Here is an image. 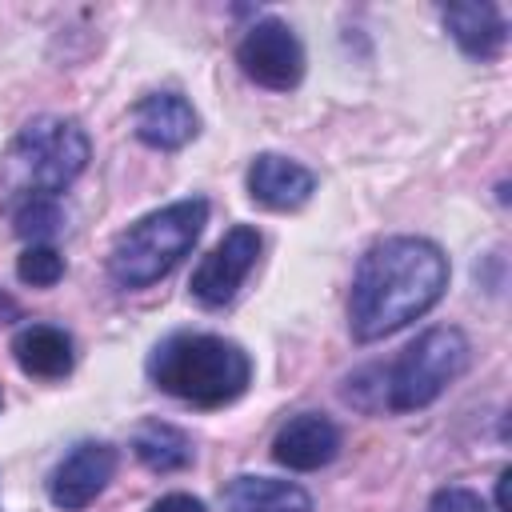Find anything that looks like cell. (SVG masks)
<instances>
[{
	"label": "cell",
	"instance_id": "obj_1",
	"mask_svg": "<svg viewBox=\"0 0 512 512\" xmlns=\"http://www.w3.org/2000/svg\"><path fill=\"white\" fill-rule=\"evenodd\" d=\"M448 288V256L424 236H388L376 240L352 276L348 292V328L360 344L384 340L404 324L420 320L440 304Z\"/></svg>",
	"mask_w": 512,
	"mask_h": 512
},
{
	"label": "cell",
	"instance_id": "obj_2",
	"mask_svg": "<svg viewBox=\"0 0 512 512\" xmlns=\"http://www.w3.org/2000/svg\"><path fill=\"white\" fill-rule=\"evenodd\" d=\"M148 376L160 392L184 404L224 408L244 396L252 380V360L236 340L212 332H172L152 348Z\"/></svg>",
	"mask_w": 512,
	"mask_h": 512
},
{
	"label": "cell",
	"instance_id": "obj_3",
	"mask_svg": "<svg viewBox=\"0 0 512 512\" xmlns=\"http://www.w3.org/2000/svg\"><path fill=\"white\" fill-rule=\"evenodd\" d=\"M208 224V200L188 196L176 204H164L136 224H128L112 252H108V272L120 288H148L160 276H168L200 240Z\"/></svg>",
	"mask_w": 512,
	"mask_h": 512
},
{
	"label": "cell",
	"instance_id": "obj_4",
	"mask_svg": "<svg viewBox=\"0 0 512 512\" xmlns=\"http://www.w3.org/2000/svg\"><path fill=\"white\" fill-rule=\"evenodd\" d=\"M468 336L460 328H448V324H436L428 332H420L404 352L400 360L392 364L388 372V384H384V400L392 412H416V408H428L464 368H468Z\"/></svg>",
	"mask_w": 512,
	"mask_h": 512
},
{
	"label": "cell",
	"instance_id": "obj_5",
	"mask_svg": "<svg viewBox=\"0 0 512 512\" xmlns=\"http://www.w3.org/2000/svg\"><path fill=\"white\" fill-rule=\"evenodd\" d=\"M12 152H16V164L28 180V188L40 192V196H56L88 168L92 144H88V132L76 120L40 116V120H28L20 128Z\"/></svg>",
	"mask_w": 512,
	"mask_h": 512
},
{
	"label": "cell",
	"instance_id": "obj_6",
	"mask_svg": "<svg viewBox=\"0 0 512 512\" xmlns=\"http://www.w3.org/2000/svg\"><path fill=\"white\" fill-rule=\"evenodd\" d=\"M236 60L240 72L268 92H292L304 80V48L296 32L276 16H264L244 32Z\"/></svg>",
	"mask_w": 512,
	"mask_h": 512
},
{
	"label": "cell",
	"instance_id": "obj_7",
	"mask_svg": "<svg viewBox=\"0 0 512 512\" xmlns=\"http://www.w3.org/2000/svg\"><path fill=\"white\" fill-rule=\"evenodd\" d=\"M260 260V232L252 224H236L224 232V240L196 264L192 280H188V292L196 304L204 308H224L236 300L240 284L248 280V272L256 268Z\"/></svg>",
	"mask_w": 512,
	"mask_h": 512
},
{
	"label": "cell",
	"instance_id": "obj_8",
	"mask_svg": "<svg viewBox=\"0 0 512 512\" xmlns=\"http://www.w3.org/2000/svg\"><path fill=\"white\" fill-rule=\"evenodd\" d=\"M116 472V448L100 444V440H84L76 444L48 476V500L64 512H80L88 508L112 480Z\"/></svg>",
	"mask_w": 512,
	"mask_h": 512
},
{
	"label": "cell",
	"instance_id": "obj_9",
	"mask_svg": "<svg viewBox=\"0 0 512 512\" xmlns=\"http://www.w3.org/2000/svg\"><path fill=\"white\" fill-rule=\"evenodd\" d=\"M340 452V428L324 412H300L288 424H280L272 440V460L292 472H316L332 464Z\"/></svg>",
	"mask_w": 512,
	"mask_h": 512
},
{
	"label": "cell",
	"instance_id": "obj_10",
	"mask_svg": "<svg viewBox=\"0 0 512 512\" xmlns=\"http://www.w3.org/2000/svg\"><path fill=\"white\" fill-rule=\"evenodd\" d=\"M316 192V176L280 156V152H260L252 164H248V196L260 204V208H272V212H296L312 200Z\"/></svg>",
	"mask_w": 512,
	"mask_h": 512
},
{
	"label": "cell",
	"instance_id": "obj_11",
	"mask_svg": "<svg viewBox=\"0 0 512 512\" xmlns=\"http://www.w3.org/2000/svg\"><path fill=\"white\" fill-rule=\"evenodd\" d=\"M132 124L140 144L160 148V152H176L188 140H196L200 132V116L196 108L180 96V92H152L132 108Z\"/></svg>",
	"mask_w": 512,
	"mask_h": 512
},
{
	"label": "cell",
	"instance_id": "obj_12",
	"mask_svg": "<svg viewBox=\"0 0 512 512\" xmlns=\"http://www.w3.org/2000/svg\"><path fill=\"white\" fill-rule=\"evenodd\" d=\"M440 20L448 28V36L456 40V48L472 60H492L500 56L504 40H508V24L500 16L496 4H444Z\"/></svg>",
	"mask_w": 512,
	"mask_h": 512
},
{
	"label": "cell",
	"instance_id": "obj_13",
	"mask_svg": "<svg viewBox=\"0 0 512 512\" xmlns=\"http://www.w3.org/2000/svg\"><path fill=\"white\" fill-rule=\"evenodd\" d=\"M12 356H16L20 372L36 376V380H64L76 360L72 336L56 324H24L12 336Z\"/></svg>",
	"mask_w": 512,
	"mask_h": 512
},
{
	"label": "cell",
	"instance_id": "obj_14",
	"mask_svg": "<svg viewBox=\"0 0 512 512\" xmlns=\"http://www.w3.org/2000/svg\"><path fill=\"white\" fill-rule=\"evenodd\" d=\"M224 512H312V496L292 480L236 476L224 488Z\"/></svg>",
	"mask_w": 512,
	"mask_h": 512
},
{
	"label": "cell",
	"instance_id": "obj_15",
	"mask_svg": "<svg viewBox=\"0 0 512 512\" xmlns=\"http://www.w3.org/2000/svg\"><path fill=\"white\" fill-rule=\"evenodd\" d=\"M132 452L152 472H180L192 464V440L164 420H148L132 432Z\"/></svg>",
	"mask_w": 512,
	"mask_h": 512
},
{
	"label": "cell",
	"instance_id": "obj_16",
	"mask_svg": "<svg viewBox=\"0 0 512 512\" xmlns=\"http://www.w3.org/2000/svg\"><path fill=\"white\" fill-rule=\"evenodd\" d=\"M12 224H16V232H20L24 240H32V244H44L48 236H56V228L64 224V216H60V204H56L52 196H40V192H32V196H28V200L16 208Z\"/></svg>",
	"mask_w": 512,
	"mask_h": 512
},
{
	"label": "cell",
	"instance_id": "obj_17",
	"mask_svg": "<svg viewBox=\"0 0 512 512\" xmlns=\"http://www.w3.org/2000/svg\"><path fill=\"white\" fill-rule=\"evenodd\" d=\"M16 276L24 284H32V288H52L64 276V256L52 244H28L16 256Z\"/></svg>",
	"mask_w": 512,
	"mask_h": 512
},
{
	"label": "cell",
	"instance_id": "obj_18",
	"mask_svg": "<svg viewBox=\"0 0 512 512\" xmlns=\"http://www.w3.org/2000/svg\"><path fill=\"white\" fill-rule=\"evenodd\" d=\"M428 512H492L472 488H460V484H448L440 488L432 500H428Z\"/></svg>",
	"mask_w": 512,
	"mask_h": 512
},
{
	"label": "cell",
	"instance_id": "obj_19",
	"mask_svg": "<svg viewBox=\"0 0 512 512\" xmlns=\"http://www.w3.org/2000/svg\"><path fill=\"white\" fill-rule=\"evenodd\" d=\"M148 512H208L196 496H188V492H168V496H160Z\"/></svg>",
	"mask_w": 512,
	"mask_h": 512
},
{
	"label": "cell",
	"instance_id": "obj_20",
	"mask_svg": "<svg viewBox=\"0 0 512 512\" xmlns=\"http://www.w3.org/2000/svg\"><path fill=\"white\" fill-rule=\"evenodd\" d=\"M12 320H20V304H16L8 292H0V328L12 324Z\"/></svg>",
	"mask_w": 512,
	"mask_h": 512
}]
</instances>
